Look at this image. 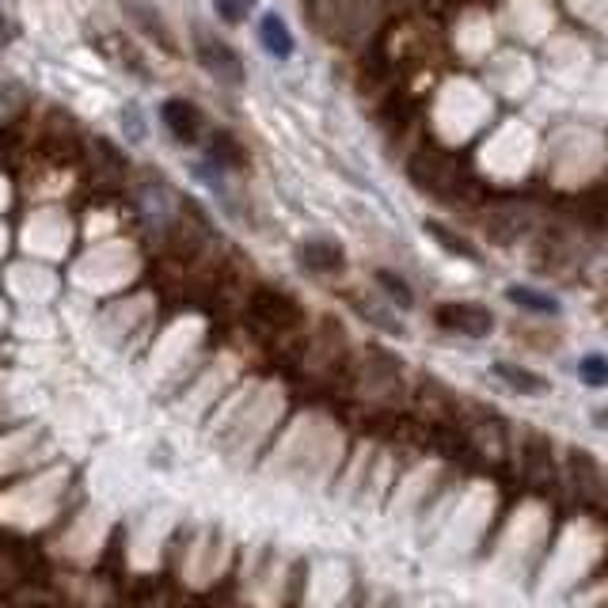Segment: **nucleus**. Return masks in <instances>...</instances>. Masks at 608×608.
<instances>
[{"label": "nucleus", "mask_w": 608, "mask_h": 608, "mask_svg": "<svg viewBox=\"0 0 608 608\" xmlns=\"http://www.w3.org/2000/svg\"><path fill=\"white\" fill-rule=\"evenodd\" d=\"M407 171L423 191L438 194V199H457L460 191L472 187V176H468L464 164L453 153L438 149V145H423V149L410 156Z\"/></svg>", "instance_id": "obj_1"}, {"label": "nucleus", "mask_w": 608, "mask_h": 608, "mask_svg": "<svg viewBox=\"0 0 608 608\" xmlns=\"http://www.w3.org/2000/svg\"><path fill=\"white\" fill-rule=\"evenodd\" d=\"M521 472L525 483H529L537 495H552L559 483V468L552 457V441L544 434H525L521 441Z\"/></svg>", "instance_id": "obj_2"}, {"label": "nucleus", "mask_w": 608, "mask_h": 608, "mask_svg": "<svg viewBox=\"0 0 608 608\" xmlns=\"http://www.w3.org/2000/svg\"><path fill=\"white\" fill-rule=\"evenodd\" d=\"M251 324L267 335H290V331H297V324H301V308H297V301H290L285 293L262 290V293H255V301H251Z\"/></svg>", "instance_id": "obj_3"}, {"label": "nucleus", "mask_w": 608, "mask_h": 608, "mask_svg": "<svg viewBox=\"0 0 608 608\" xmlns=\"http://www.w3.org/2000/svg\"><path fill=\"white\" fill-rule=\"evenodd\" d=\"M434 324L449 335H464V339H483V335L495 331V316L491 308L483 304H472V301H449L434 312Z\"/></svg>", "instance_id": "obj_4"}, {"label": "nucleus", "mask_w": 608, "mask_h": 608, "mask_svg": "<svg viewBox=\"0 0 608 608\" xmlns=\"http://www.w3.org/2000/svg\"><path fill=\"white\" fill-rule=\"evenodd\" d=\"M566 472H571V483H574V495L586 509H601L605 506V475L601 468L594 464V457L586 449H571L566 457Z\"/></svg>", "instance_id": "obj_5"}, {"label": "nucleus", "mask_w": 608, "mask_h": 608, "mask_svg": "<svg viewBox=\"0 0 608 608\" xmlns=\"http://www.w3.org/2000/svg\"><path fill=\"white\" fill-rule=\"evenodd\" d=\"M194 50H199V65L205 72H213V77L225 80V85H244V65H240V54H236L233 46H225L221 38L199 35Z\"/></svg>", "instance_id": "obj_6"}, {"label": "nucleus", "mask_w": 608, "mask_h": 608, "mask_svg": "<svg viewBox=\"0 0 608 608\" xmlns=\"http://www.w3.org/2000/svg\"><path fill=\"white\" fill-rule=\"evenodd\" d=\"M164 122H168V134L176 137V142H183V145L199 142L202 126H205L202 111L194 103H187V100H168V103H164Z\"/></svg>", "instance_id": "obj_7"}, {"label": "nucleus", "mask_w": 608, "mask_h": 608, "mask_svg": "<svg viewBox=\"0 0 608 608\" xmlns=\"http://www.w3.org/2000/svg\"><path fill=\"white\" fill-rule=\"evenodd\" d=\"M487 236H495L498 244H517L532 233V217L525 210H498L491 213V221H483Z\"/></svg>", "instance_id": "obj_8"}, {"label": "nucleus", "mask_w": 608, "mask_h": 608, "mask_svg": "<svg viewBox=\"0 0 608 608\" xmlns=\"http://www.w3.org/2000/svg\"><path fill=\"white\" fill-rule=\"evenodd\" d=\"M301 262L312 270V274H335V270L347 267V255L335 240H308L301 248Z\"/></svg>", "instance_id": "obj_9"}, {"label": "nucleus", "mask_w": 608, "mask_h": 608, "mask_svg": "<svg viewBox=\"0 0 608 608\" xmlns=\"http://www.w3.org/2000/svg\"><path fill=\"white\" fill-rule=\"evenodd\" d=\"M495 376L506 384V389H514L517 396H540V392H548V381H544V376L532 373V369L509 365V361H495Z\"/></svg>", "instance_id": "obj_10"}, {"label": "nucleus", "mask_w": 608, "mask_h": 608, "mask_svg": "<svg viewBox=\"0 0 608 608\" xmlns=\"http://www.w3.org/2000/svg\"><path fill=\"white\" fill-rule=\"evenodd\" d=\"M259 43L267 46L274 57H290L293 54V35L285 31V23H282V15H262V23H259Z\"/></svg>", "instance_id": "obj_11"}, {"label": "nucleus", "mask_w": 608, "mask_h": 608, "mask_svg": "<svg viewBox=\"0 0 608 608\" xmlns=\"http://www.w3.org/2000/svg\"><path fill=\"white\" fill-rule=\"evenodd\" d=\"M95 46H100V50L111 57V61H119L122 69H130L134 72V77H145V65L137 61V54H134V46L130 43H122L119 35H111V43H106V38H95Z\"/></svg>", "instance_id": "obj_12"}, {"label": "nucleus", "mask_w": 608, "mask_h": 608, "mask_svg": "<svg viewBox=\"0 0 608 608\" xmlns=\"http://www.w3.org/2000/svg\"><path fill=\"white\" fill-rule=\"evenodd\" d=\"M506 297L514 304H521V308H529V312H540V316H559V304L548 297V293L529 290V285H514Z\"/></svg>", "instance_id": "obj_13"}, {"label": "nucleus", "mask_w": 608, "mask_h": 608, "mask_svg": "<svg viewBox=\"0 0 608 608\" xmlns=\"http://www.w3.org/2000/svg\"><path fill=\"white\" fill-rule=\"evenodd\" d=\"M578 376L586 384H594V389H605V384H608V358L586 354V358L578 361Z\"/></svg>", "instance_id": "obj_14"}, {"label": "nucleus", "mask_w": 608, "mask_h": 608, "mask_svg": "<svg viewBox=\"0 0 608 608\" xmlns=\"http://www.w3.org/2000/svg\"><path fill=\"white\" fill-rule=\"evenodd\" d=\"M376 282L384 285V293H389V297L396 301L399 308H410V301H415V293L407 290L404 278H396V274H392V270H376Z\"/></svg>", "instance_id": "obj_15"}, {"label": "nucleus", "mask_w": 608, "mask_h": 608, "mask_svg": "<svg viewBox=\"0 0 608 608\" xmlns=\"http://www.w3.org/2000/svg\"><path fill=\"white\" fill-rule=\"evenodd\" d=\"M426 233H430V236H438V240H441V248H446L449 255H460V259H475V251L468 248V244L460 240V236L449 233V228H441L438 221H426Z\"/></svg>", "instance_id": "obj_16"}, {"label": "nucleus", "mask_w": 608, "mask_h": 608, "mask_svg": "<svg viewBox=\"0 0 608 608\" xmlns=\"http://www.w3.org/2000/svg\"><path fill=\"white\" fill-rule=\"evenodd\" d=\"M23 106H27V95H23V88L0 85V126H4V122H12L15 114H23Z\"/></svg>", "instance_id": "obj_17"}, {"label": "nucleus", "mask_w": 608, "mask_h": 608, "mask_svg": "<svg viewBox=\"0 0 608 608\" xmlns=\"http://www.w3.org/2000/svg\"><path fill=\"white\" fill-rule=\"evenodd\" d=\"M213 8H217L221 23H244L255 8V0H213Z\"/></svg>", "instance_id": "obj_18"}, {"label": "nucleus", "mask_w": 608, "mask_h": 608, "mask_svg": "<svg viewBox=\"0 0 608 608\" xmlns=\"http://www.w3.org/2000/svg\"><path fill=\"white\" fill-rule=\"evenodd\" d=\"M213 156H217L221 164H244V149L233 142L228 134H217L213 137Z\"/></svg>", "instance_id": "obj_19"}, {"label": "nucleus", "mask_w": 608, "mask_h": 608, "mask_svg": "<svg viewBox=\"0 0 608 608\" xmlns=\"http://www.w3.org/2000/svg\"><path fill=\"white\" fill-rule=\"evenodd\" d=\"M0 35H4V15H0Z\"/></svg>", "instance_id": "obj_20"}]
</instances>
